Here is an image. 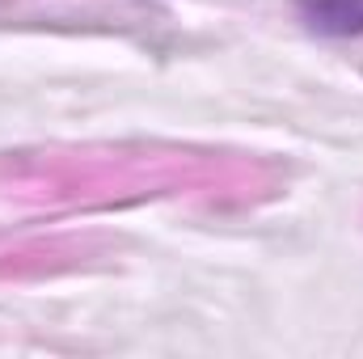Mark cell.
<instances>
[{"mask_svg": "<svg viewBox=\"0 0 363 359\" xmlns=\"http://www.w3.org/2000/svg\"><path fill=\"white\" fill-rule=\"evenodd\" d=\"M308 21L317 30H334V34L363 30V0H313Z\"/></svg>", "mask_w": 363, "mask_h": 359, "instance_id": "1", "label": "cell"}]
</instances>
